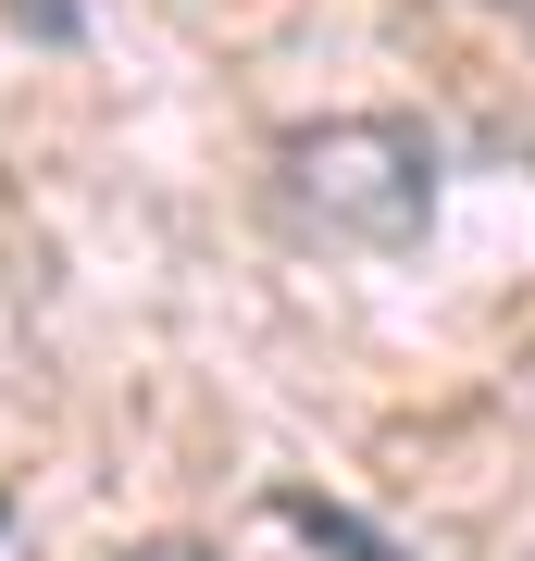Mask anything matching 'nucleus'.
<instances>
[{"mask_svg":"<svg viewBox=\"0 0 535 561\" xmlns=\"http://www.w3.org/2000/svg\"><path fill=\"white\" fill-rule=\"evenodd\" d=\"M498 13H523V25H535V0H498Z\"/></svg>","mask_w":535,"mask_h":561,"instance_id":"4","label":"nucleus"},{"mask_svg":"<svg viewBox=\"0 0 535 561\" xmlns=\"http://www.w3.org/2000/svg\"><path fill=\"white\" fill-rule=\"evenodd\" d=\"M125 561H212L199 537H150V549H125Z\"/></svg>","mask_w":535,"mask_h":561,"instance_id":"3","label":"nucleus"},{"mask_svg":"<svg viewBox=\"0 0 535 561\" xmlns=\"http://www.w3.org/2000/svg\"><path fill=\"white\" fill-rule=\"evenodd\" d=\"M275 512H287V524H299L312 549H337V561H411L398 537H374V524H361L349 500H312V486H275Z\"/></svg>","mask_w":535,"mask_h":561,"instance_id":"2","label":"nucleus"},{"mask_svg":"<svg viewBox=\"0 0 535 561\" xmlns=\"http://www.w3.org/2000/svg\"><path fill=\"white\" fill-rule=\"evenodd\" d=\"M275 213L312 250H411L437 213V138L398 113H324L275 150Z\"/></svg>","mask_w":535,"mask_h":561,"instance_id":"1","label":"nucleus"}]
</instances>
